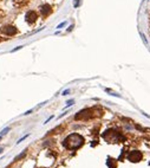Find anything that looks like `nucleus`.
Listing matches in <instances>:
<instances>
[{"mask_svg":"<svg viewBox=\"0 0 150 168\" xmlns=\"http://www.w3.org/2000/svg\"><path fill=\"white\" fill-rule=\"evenodd\" d=\"M95 114H93V110L92 109H85V110H82L79 114L76 115V120H81V121H85L87 119H91L93 117Z\"/></svg>","mask_w":150,"mask_h":168,"instance_id":"f03ea898","label":"nucleus"},{"mask_svg":"<svg viewBox=\"0 0 150 168\" xmlns=\"http://www.w3.org/2000/svg\"><path fill=\"white\" fill-rule=\"evenodd\" d=\"M64 25H66V21H63V23H62V24H59L58 26H57V29H60V27H63Z\"/></svg>","mask_w":150,"mask_h":168,"instance_id":"6e6552de","label":"nucleus"},{"mask_svg":"<svg viewBox=\"0 0 150 168\" xmlns=\"http://www.w3.org/2000/svg\"><path fill=\"white\" fill-rule=\"evenodd\" d=\"M73 103H75V101H73V99H71V101H69V102H68V107H69V105H72Z\"/></svg>","mask_w":150,"mask_h":168,"instance_id":"9d476101","label":"nucleus"},{"mask_svg":"<svg viewBox=\"0 0 150 168\" xmlns=\"http://www.w3.org/2000/svg\"><path fill=\"white\" fill-rule=\"evenodd\" d=\"M26 21L29 23V24H32V23H34L36 20H37V18H38V15H37V13L34 12V11H29L27 13H26Z\"/></svg>","mask_w":150,"mask_h":168,"instance_id":"39448f33","label":"nucleus"},{"mask_svg":"<svg viewBox=\"0 0 150 168\" xmlns=\"http://www.w3.org/2000/svg\"><path fill=\"white\" fill-rule=\"evenodd\" d=\"M17 32H18L17 29H15L14 26H12V25H7V26H5V27H3V29H1V33H3V35H5V36H8V37L14 36Z\"/></svg>","mask_w":150,"mask_h":168,"instance_id":"7ed1b4c3","label":"nucleus"},{"mask_svg":"<svg viewBox=\"0 0 150 168\" xmlns=\"http://www.w3.org/2000/svg\"><path fill=\"white\" fill-rule=\"evenodd\" d=\"M1 138H3V136H0V141H1Z\"/></svg>","mask_w":150,"mask_h":168,"instance_id":"2eb2a0df","label":"nucleus"},{"mask_svg":"<svg viewBox=\"0 0 150 168\" xmlns=\"http://www.w3.org/2000/svg\"><path fill=\"white\" fill-rule=\"evenodd\" d=\"M128 159H129L130 161H132V162L141 161V160H142V153H141V152H138V150H132V152H130V154H129Z\"/></svg>","mask_w":150,"mask_h":168,"instance_id":"20e7f679","label":"nucleus"},{"mask_svg":"<svg viewBox=\"0 0 150 168\" xmlns=\"http://www.w3.org/2000/svg\"><path fill=\"white\" fill-rule=\"evenodd\" d=\"M10 132V128H5L1 133H0V136H4V135H6V134Z\"/></svg>","mask_w":150,"mask_h":168,"instance_id":"0eeeda50","label":"nucleus"},{"mask_svg":"<svg viewBox=\"0 0 150 168\" xmlns=\"http://www.w3.org/2000/svg\"><path fill=\"white\" fill-rule=\"evenodd\" d=\"M40 13H42L43 17H47V15L51 13V6L47 5V4L43 5L42 7H40Z\"/></svg>","mask_w":150,"mask_h":168,"instance_id":"423d86ee","label":"nucleus"},{"mask_svg":"<svg viewBox=\"0 0 150 168\" xmlns=\"http://www.w3.org/2000/svg\"><path fill=\"white\" fill-rule=\"evenodd\" d=\"M27 136H29V135H25V136H24V137H23V138H20L19 141H18V143H20V142H21V141H23V140H25V138L27 137Z\"/></svg>","mask_w":150,"mask_h":168,"instance_id":"9b49d317","label":"nucleus"},{"mask_svg":"<svg viewBox=\"0 0 150 168\" xmlns=\"http://www.w3.org/2000/svg\"><path fill=\"white\" fill-rule=\"evenodd\" d=\"M83 143H84V138H83V136H81L79 134H76V133L69 135L63 142L64 147L66 149H69V150L78 149L79 147H82Z\"/></svg>","mask_w":150,"mask_h":168,"instance_id":"f257e3e1","label":"nucleus"},{"mask_svg":"<svg viewBox=\"0 0 150 168\" xmlns=\"http://www.w3.org/2000/svg\"><path fill=\"white\" fill-rule=\"evenodd\" d=\"M69 92H70V91H69V90H65V91H64V92H63V95H64V96H65V95H68Z\"/></svg>","mask_w":150,"mask_h":168,"instance_id":"ddd939ff","label":"nucleus"},{"mask_svg":"<svg viewBox=\"0 0 150 168\" xmlns=\"http://www.w3.org/2000/svg\"><path fill=\"white\" fill-rule=\"evenodd\" d=\"M78 4H79V0H75V3H73V6H75V7H77Z\"/></svg>","mask_w":150,"mask_h":168,"instance_id":"1a4fd4ad","label":"nucleus"},{"mask_svg":"<svg viewBox=\"0 0 150 168\" xmlns=\"http://www.w3.org/2000/svg\"><path fill=\"white\" fill-rule=\"evenodd\" d=\"M21 48H23V46H18V48H15V49H13V50H12V51H13V52H14V51H17V50L21 49Z\"/></svg>","mask_w":150,"mask_h":168,"instance_id":"f8f14e48","label":"nucleus"},{"mask_svg":"<svg viewBox=\"0 0 150 168\" xmlns=\"http://www.w3.org/2000/svg\"><path fill=\"white\" fill-rule=\"evenodd\" d=\"M3 150H4V149H3V148H1V147H0V154L3 153Z\"/></svg>","mask_w":150,"mask_h":168,"instance_id":"4468645a","label":"nucleus"}]
</instances>
